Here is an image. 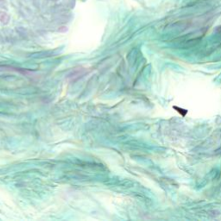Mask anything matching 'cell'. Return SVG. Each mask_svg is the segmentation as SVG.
Returning <instances> with one entry per match:
<instances>
[{
  "label": "cell",
  "instance_id": "cell-1",
  "mask_svg": "<svg viewBox=\"0 0 221 221\" xmlns=\"http://www.w3.org/2000/svg\"><path fill=\"white\" fill-rule=\"evenodd\" d=\"M54 1H56V0H54Z\"/></svg>",
  "mask_w": 221,
  "mask_h": 221
}]
</instances>
